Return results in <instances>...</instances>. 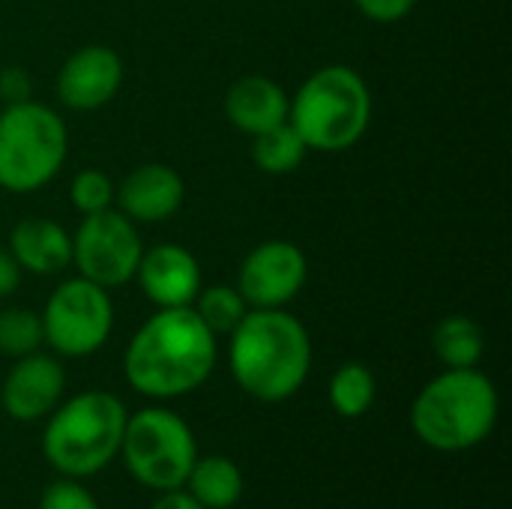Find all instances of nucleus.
<instances>
[{
  "instance_id": "nucleus-13",
  "label": "nucleus",
  "mask_w": 512,
  "mask_h": 509,
  "mask_svg": "<svg viewBox=\"0 0 512 509\" xmlns=\"http://www.w3.org/2000/svg\"><path fill=\"white\" fill-rule=\"evenodd\" d=\"M135 279L156 309L192 306L198 291L204 288L198 258L177 243H159L153 249H144Z\"/></svg>"
},
{
  "instance_id": "nucleus-6",
  "label": "nucleus",
  "mask_w": 512,
  "mask_h": 509,
  "mask_svg": "<svg viewBox=\"0 0 512 509\" xmlns=\"http://www.w3.org/2000/svg\"><path fill=\"white\" fill-rule=\"evenodd\" d=\"M69 153L63 117L42 102H18L0 111V189L27 195L48 186Z\"/></svg>"
},
{
  "instance_id": "nucleus-17",
  "label": "nucleus",
  "mask_w": 512,
  "mask_h": 509,
  "mask_svg": "<svg viewBox=\"0 0 512 509\" xmlns=\"http://www.w3.org/2000/svg\"><path fill=\"white\" fill-rule=\"evenodd\" d=\"M183 489L204 509H231L246 492V477L228 456H198Z\"/></svg>"
},
{
  "instance_id": "nucleus-20",
  "label": "nucleus",
  "mask_w": 512,
  "mask_h": 509,
  "mask_svg": "<svg viewBox=\"0 0 512 509\" xmlns=\"http://www.w3.org/2000/svg\"><path fill=\"white\" fill-rule=\"evenodd\" d=\"M375 375L369 366L363 363H345L333 372L330 384H327V396L330 405L339 417L345 420H357L363 417L372 405H375Z\"/></svg>"
},
{
  "instance_id": "nucleus-27",
  "label": "nucleus",
  "mask_w": 512,
  "mask_h": 509,
  "mask_svg": "<svg viewBox=\"0 0 512 509\" xmlns=\"http://www.w3.org/2000/svg\"><path fill=\"white\" fill-rule=\"evenodd\" d=\"M21 285V267L9 255V249H0V300L12 297Z\"/></svg>"
},
{
  "instance_id": "nucleus-18",
  "label": "nucleus",
  "mask_w": 512,
  "mask_h": 509,
  "mask_svg": "<svg viewBox=\"0 0 512 509\" xmlns=\"http://www.w3.org/2000/svg\"><path fill=\"white\" fill-rule=\"evenodd\" d=\"M432 351L444 369H474L486 354V333L468 315L444 318L432 333Z\"/></svg>"
},
{
  "instance_id": "nucleus-2",
  "label": "nucleus",
  "mask_w": 512,
  "mask_h": 509,
  "mask_svg": "<svg viewBox=\"0 0 512 509\" xmlns=\"http://www.w3.org/2000/svg\"><path fill=\"white\" fill-rule=\"evenodd\" d=\"M228 369L255 402H288L312 372L309 330L285 309H249L228 336Z\"/></svg>"
},
{
  "instance_id": "nucleus-26",
  "label": "nucleus",
  "mask_w": 512,
  "mask_h": 509,
  "mask_svg": "<svg viewBox=\"0 0 512 509\" xmlns=\"http://www.w3.org/2000/svg\"><path fill=\"white\" fill-rule=\"evenodd\" d=\"M0 99L6 105H18L33 99V81L24 66H6L0 72Z\"/></svg>"
},
{
  "instance_id": "nucleus-25",
  "label": "nucleus",
  "mask_w": 512,
  "mask_h": 509,
  "mask_svg": "<svg viewBox=\"0 0 512 509\" xmlns=\"http://www.w3.org/2000/svg\"><path fill=\"white\" fill-rule=\"evenodd\" d=\"M354 6L375 24H396L411 15L417 0H354Z\"/></svg>"
},
{
  "instance_id": "nucleus-21",
  "label": "nucleus",
  "mask_w": 512,
  "mask_h": 509,
  "mask_svg": "<svg viewBox=\"0 0 512 509\" xmlns=\"http://www.w3.org/2000/svg\"><path fill=\"white\" fill-rule=\"evenodd\" d=\"M195 315L204 321V327L219 339V336H231L234 327L246 318L249 306L243 300V294L237 291V285H210L201 288L195 303H192Z\"/></svg>"
},
{
  "instance_id": "nucleus-15",
  "label": "nucleus",
  "mask_w": 512,
  "mask_h": 509,
  "mask_svg": "<svg viewBox=\"0 0 512 509\" xmlns=\"http://www.w3.org/2000/svg\"><path fill=\"white\" fill-rule=\"evenodd\" d=\"M288 105L291 96L267 75H243L225 93L228 123L249 138L288 123Z\"/></svg>"
},
{
  "instance_id": "nucleus-28",
  "label": "nucleus",
  "mask_w": 512,
  "mask_h": 509,
  "mask_svg": "<svg viewBox=\"0 0 512 509\" xmlns=\"http://www.w3.org/2000/svg\"><path fill=\"white\" fill-rule=\"evenodd\" d=\"M150 509H204L186 489H174V492H162Z\"/></svg>"
},
{
  "instance_id": "nucleus-16",
  "label": "nucleus",
  "mask_w": 512,
  "mask_h": 509,
  "mask_svg": "<svg viewBox=\"0 0 512 509\" xmlns=\"http://www.w3.org/2000/svg\"><path fill=\"white\" fill-rule=\"evenodd\" d=\"M9 255L21 273L27 270L33 276H54L72 264V237L54 219L24 216L9 234Z\"/></svg>"
},
{
  "instance_id": "nucleus-9",
  "label": "nucleus",
  "mask_w": 512,
  "mask_h": 509,
  "mask_svg": "<svg viewBox=\"0 0 512 509\" xmlns=\"http://www.w3.org/2000/svg\"><path fill=\"white\" fill-rule=\"evenodd\" d=\"M141 252L144 243L138 225L114 207L84 216L72 234V267L81 279H90L105 291L123 288L135 279Z\"/></svg>"
},
{
  "instance_id": "nucleus-23",
  "label": "nucleus",
  "mask_w": 512,
  "mask_h": 509,
  "mask_svg": "<svg viewBox=\"0 0 512 509\" xmlns=\"http://www.w3.org/2000/svg\"><path fill=\"white\" fill-rule=\"evenodd\" d=\"M69 201L81 216L102 213V210L114 207V183H111V177L105 171L84 168L69 183Z\"/></svg>"
},
{
  "instance_id": "nucleus-12",
  "label": "nucleus",
  "mask_w": 512,
  "mask_h": 509,
  "mask_svg": "<svg viewBox=\"0 0 512 509\" xmlns=\"http://www.w3.org/2000/svg\"><path fill=\"white\" fill-rule=\"evenodd\" d=\"M123 84V60L108 45L72 51L57 72V99L72 111L105 108Z\"/></svg>"
},
{
  "instance_id": "nucleus-10",
  "label": "nucleus",
  "mask_w": 512,
  "mask_h": 509,
  "mask_svg": "<svg viewBox=\"0 0 512 509\" xmlns=\"http://www.w3.org/2000/svg\"><path fill=\"white\" fill-rule=\"evenodd\" d=\"M309 261L291 240H264L240 264L237 291L249 309H285L306 285Z\"/></svg>"
},
{
  "instance_id": "nucleus-4",
  "label": "nucleus",
  "mask_w": 512,
  "mask_h": 509,
  "mask_svg": "<svg viewBox=\"0 0 512 509\" xmlns=\"http://www.w3.org/2000/svg\"><path fill=\"white\" fill-rule=\"evenodd\" d=\"M42 429V456L60 477L87 480L120 456L126 405L105 390H84L60 402Z\"/></svg>"
},
{
  "instance_id": "nucleus-5",
  "label": "nucleus",
  "mask_w": 512,
  "mask_h": 509,
  "mask_svg": "<svg viewBox=\"0 0 512 509\" xmlns=\"http://www.w3.org/2000/svg\"><path fill=\"white\" fill-rule=\"evenodd\" d=\"M288 123L303 138L306 150L345 153L369 132L372 90L366 78L345 63L321 66L291 96Z\"/></svg>"
},
{
  "instance_id": "nucleus-7",
  "label": "nucleus",
  "mask_w": 512,
  "mask_h": 509,
  "mask_svg": "<svg viewBox=\"0 0 512 509\" xmlns=\"http://www.w3.org/2000/svg\"><path fill=\"white\" fill-rule=\"evenodd\" d=\"M120 456L144 489L162 495L183 489L198 459V441L177 411L150 405L126 420Z\"/></svg>"
},
{
  "instance_id": "nucleus-11",
  "label": "nucleus",
  "mask_w": 512,
  "mask_h": 509,
  "mask_svg": "<svg viewBox=\"0 0 512 509\" xmlns=\"http://www.w3.org/2000/svg\"><path fill=\"white\" fill-rule=\"evenodd\" d=\"M66 390V372L57 357L33 351L18 357L3 378L0 387V408L15 423H36L45 420L60 402Z\"/></svg>"
},
{
  "instance_id": "nucleus-14",
  "label": "nucleus",
  "mask_w": 512,
  "mask_h": 509,
  "mask_svg": "<svg viewBox=\"0 0 512 509\" xmlns=\"http://www.w3.org/2000/svg\"><path fill=\"white\" fill-rule=\"evenodd\" d=\"M186 198L183 177L162 162H147L132 168L120 186H114L117 210L135 225H156L171 219Z\"/></svg>"
},
{
  "instance_id": "nucleus-8",
  "label": "nucleus",
  "mask_w": 512,
  "mask_h": 509,
  "mask_svg": "<svg viewBox=\"0 0 512 509\" xmlns=\"http://www.w3.org/2000/svg\"><path fill=\"white\" fill-rule=\"evenodd\" d=\"M42 339L57 357H90L114 330V303L105 288L90 279H66L45 300Z\"/></svg>"
},
{
  "instance_id": "nucleus-22",
  "label": "nucleus",
  "mask_w": 512,
  "mask_h": 509,
  "mask_svg": "<svg viewBox=\"0 0 512 509\" xmlns=\"http://www.w3.org/2000/svg\"><path fill=\"white\" fill-rule=\"evenodd\" d=\"M45 345L42 339V318L33 309L9 306L0 312V354L9 360L27 357Z\"/></svg>"
},
{
  "instance_id": "nucleus-19",
  "label": "nucleus",
  "mask_w": 512,
  "mask_h": 509,
  "mask_svg": "<svg viewBox=\"0 0 512 509\" xmlns=\"http://www.w3.org/2000/svg\"><path fill=\"white\" fill-rule=\"evenodd\" d=\"M306 153L309 150L291 123H279L267 132L252 135V162L264 174H273V177L291 174L303 165Z\"/></svg>"
},
{
  "instance_id": "nucleus-24",
  "label": "nucleus",
  "mask_w": 512,
  "mask_h": 509,
  "mask_svg": "<svg viewBox=\"0 0 512 509\" xmlns=\"http://www.w3.org/2000/svg\"><path fill=\"white\" fill-rule=\"evenodd\" d=\"M39 509H102L99 501L93 498V492L75 480V477H60L54 483L45 486L42 498H39Z\"/></svg>"
},
{
  "instance_id": "nucleus-1",
  "label": "nucleus",
  "mask_w": 512,
  "mask_h": 509,
  "mask_svg": "<svg viewBox=\"0 0 512 509\" xmlns=\"http://www.w3.org/2000/svg\"><path fill=\"white\" fill-rule=\"evenodd\" d=\"M219 339L204 327L192 306L159 309L126 345L123 375L147 399H180L195 393L213 375Z\"/></svg>"
},
{
  "instance_id": "nucleus-3",
  "label": "nucleus",
  "mask_w": 512,
  "mask_h": 509,
  "mask_svg": "<svg viewBox=\"0 0 512 509\" xmlns=\"http://www.w3.org/2000/svg\"><path fill=\"white\" fill-rule=\"evenodd\" d=\"M501 399L489 375L474 369H444L411 405L414 435L435 453H468L498 426Z\"/></svg>"
}]
</instances>
